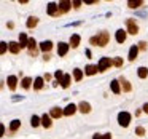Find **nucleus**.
<instances>
[{"instance_id": "1", "label": "nucleus", "mask_w": 148, "mask_h": 139, "mask_svg": "<svg viewBox=\"0 0 148 139\" xmlns=\"http://www.w3.org/2000/svg\"><path fill=\"white\" fill-rule=\"evenodd\" d=\"M108 42H110V35L105 30H102V32H99L97 35H94L89 39V43L91 45H96V46H107Z\"/></svg>"}, {"instance_id": "2", "label": "nucleus", "mask_w": 148, "mask_h": 139, "mask_svg": "<svg viewBox=\"0 0 148 139\" xmlns=\"http://www.w3.org/2000/svg\"><path fill=\"white\" fill-rule=\"evenodd\" d=\"M131 113L129 112H119L118 113V123H119V126H123V128H127L129 126V123H131Z\"/></svg>"}, {"instance_id": "3", "label": "nucleus", "mask_w": 148, "mask_h": 139, "mask_svg": "<svg viewBox=\"0 0 148 139\" xmlns=\"http://www.w3.org/2000/svg\"><path fill=\"white\" fill-rule=\"evenodd\" d=\"M112 66H113V61L110 58H100L97 67H99V72H105V71H108Z\"/></svg>"}, {"instance_id": "4", "label": "nucleus", "mask_w": 148, "mask_h": 139, "mask_svg": "<svg viewBox=\"0 0 148 139\" xmlns=\"http://www.w3.org/2000/svg\"><path fill=\"white\" fill-rule=\"evenodd\" d=\"M126 26H127V34H131V35L138 34V26H137V23H135V19H132V18L126 19Z\"/></svg>"}, {"instance_id": "5", "label": "nucleus", "mask_w": 148, "mask_h": 139, "mask_svg": "<svg viewBox=\"0 0 148 139\" xmlns=\"http://www.w3.org/2000/svg\"><path fill=\"white\" fill-rule=\"evenodd\" d=\"M46 13L49 16H59V3H54V2H49L48 3V8H46Z\"/></svg>"}, {"instance_id": "6", "label": "nucleus", "mask_w": 148, "mask_h": 139, "mask_svg": "<svg viewBox=\"0 0 148 139\" xmlns=\"http://www.w3.org/2000/svg\"><path fill=\"white\" fill-rule=\"evenodd\" d=\"M7 85H8V90H11V91L16 90V86H18V77L16 75H8Z\"/></svg>"}, {"instance_id": "7", "label": "nucleus", "mask_w": 148, "mask_h": 139, "mask_svg": "<svg viewBox=\"0 0 148 139\" xmlns=\"http://www.w3.org/2000/svg\"><path fill=\"white\" fill-rule=\"evenodd\" d=\"M69 48H70V45H69V43L59 42V45H58V55L59 56H65L69 53Z\"/></svg>"}, {"instance_id": "8", "label": "nucleus", "mask_w": 148, "mask_h": 139, "mask_svg": "<svg viewBox=\"0 0 148 139\" xmlns=\"http://www.w3.org/2000/svg\"><path fill=\"white\" fill-rule=\"evenodd\" d=\"M72 7V2H69V0H62V2H59V13H67L69 10H70Z\"/></svg>"}, {"instance_id": "9", "label": "nucleus", "mask_w": 148, "mask_h": 139, "mask_svg": "<svg viewBox=\"0 0 148 139\" xmlns=\"http://www.w3.org/2000/svg\"><path fill=\"white\" fill-rule=\"evenodd\" d=\"M126 37H127V30H123V29L116 30L115 39H116V42H118V43H124L126 42Z\"/></svg>"}, {"instance_id": "10", "label": "nucleus", "mask_w": 148, "mask_h": 139, "mask_svg": "<svg viewBox=\"0 0 148 139\" xmlns=\"http://www.w3.org/2000/svg\"><path fill=\"white\" fill-rule=\"evenodd\" d=\"M137 55H138V45H132L131 50H129V55H127V59L129 61H135L137 59Z\"/></svg>"}, {"instance_id": "11", "label": "nucleus", "mask_w": 148, "mask_h": 139, "mask_svg": "<svg viewBox=\"0 0 148 139\" xmlns=\"http://www.w3.org/2000/svg\"><path fill=\"white\" fill-rule=\"evenodd\" d=\"M80 42H81V37L78 35V34H73V35H70V40H69V45H70L72 48H78Z\"/></svg>"}, {"instance_id": "12", "label": "nucleus", "mask_w": 148, "mask_h": 139, "mask_svg": "<svg viewBox=\"0 0 148 139\" xmlns=\"http://www.w3.org/2000/svg\"><path fill=\"white\" fill-rule=\"evenodd\" d=\"M38 46H40V50H42V51L46 55V53L51 51V48H53V42H51V40H45V42H42Z\"/></svg>"}, {"instance_id": "13", "label": "nucleus", "mask_w": 148, "mask_h": 139, "mask_svg": "<svg viewBox=\"0 0 148 139\" xmlns=\"http://www.w3.org/2000/svg\"><path fill=\"white\" fill-rule=\"evenodd\" d=\"M110 88H112V91L115 94H119L123 91V88H121V83H119V80H112L110 82Z\"/></svg>"}, {"instance_id": "14", "label": "nucleus", "mask_w": 148, "mask_h": 139, "mask_svg": "<svg viewBox=\"0 0 148 139\" xmlns=\"http://www.w3.org/2000/svg\"><path fill=\"white\" fill-rule=\"evenodd\" d=\"M78 110H80L81 113H89L91 112V104L86 102V101H81V102L78 104Z\"/></svg>"}, {"instance_id": "15", "label": "nucleus", "mask_w": 148, "mask_h": 139, "mask_svg": "<svg viewBox=\"0 0 148 139\" xmlns=\"http://www.w3.org/2000/svg\"><path fill=\"white\" fill-rule=\"evenodd\" d=\"M77 110H78V106H75V104H69V106L64 109V115L65 117H72Z\"/></svg>"}, {"instance_id": "16", "label": "nucleus", "mask_w": 148, "mask_h": 139, "mask_svg": "<svg viewBox=\"0 0 148 139\" xmlns=\"http://www.w3.org/2000/svg\"><path fill=\"white\" fill-rule=\"evenodd\" d=\"M49 115H51V118H61V117L64 115V110H62L61 107H51Z\"/></svg>"}, {"instance_id": "17", "label": "nucleus", "mask_w": 148, "mask_h": 139, "mask_svg": "<svg viewBox=\"0 0 148 139\" xmlns=\"http://www.w3.org/2000/svg\"><path fill=\"white\" fill-rule=\"evenodd\" d=\"M53 122H51V115L49 113H43L42 115V126H45V128H51Z\"/></svg>"}, {"instance_id": "18", "label": "nucleus", "mask_w": 148, "mask_h": 139, "mask_svg": "<svg viewBox=\"0 0 148 139\" xmlns=\"http://www.w3.org/2000/svg\"><path fill=\"white\" fill-rule=\"evenodd\" d=\"M119 80V83H121V88H123V91H124V93H129V91L132 90V86H131V83H129L127 80H126L124 77H119L118 78Z\"/></svg>"}, {"instance_id": "19", "label": "nucleus", "mask_w": 148, "mask_h": 139, "mask_svg": "<svg viewBox=\"0 0 148 139\" xmlns=\"http://www.w3.org/2000/svg\"><path fill=\"white\" fill-rule=\"evenodd\" d=\"M29 55L30 56L37 55V40L35 39H29Z\"/></svg>"}, {"instance_id": "20", "label": "nucleus", "mask_w": 148, "mask_h": 139, "mask_svg": "<svg viewBox=\"0 0 148 139\" xmlns=\"http://www.w3.org/2000/svg\"><path fill=\"white\" fill-rule=\"evenodd\" d=\"M19 46L21 48H29V39H27V35L24 32L19 34Z\"/></svg>"}, {"instance_id": "21", "label": "nucleus", "mask_w": 148, "mask_h": 139, "mask_svg": "<svg viewBox=\"0 0 148 139\" xmlns=\"http://www.w3.org/2000/svg\"><path fill=\"white\" fill-rule=\"evenodd\" d=\"M70 83H72V75L70 74H65L64 78L61 80V86L64 88V90H67V88L70 86Z\"/></svg>"}, {"instance_id": "22", "label": "nucleus", "mask_w": 148, "mask_h": 139, "mask_svg": "<svg viewBox=\"0 0 148 139\" xmlns=\"http://www.w3.org/2000/svg\"><path fill=\"white\" fill-rule=\"evenodd\" d=\"M8 48H10V53L18 55V53H19V50H21L19 42H10V43H8Z\"/></svg>"}, {"instance_id": "23", "label": "nucleus", "mask_w": 148, "mask_h": 139, "mask_svg": "<svg viewBox=\"0 0 148 139\" xmlns=\"http://www.w3.org/2000/svg\"><path fill=\"white\" fill-rule=\"evenodd\" d=\"M96 72H99V67L94 66V64H88L86 67H84V74L86 75H94Z\"/></svg>"}, {"instance_id": "24", "label": "nucleus", "mask_w": 148, "mask_h": 139, "mask_svg": "<svg viewBox=\"0 0 148 139\" xmlns=\"http://www.w3.org/2000/svg\"><path fill=\"white\" fill-rule=\"evenodd\" d=\"M19 128H21V120H18V118L11 120V123H10V133H16Z\"/></svg>"}, {"instance_id": "25", "label": "nucleus", "mask_w": 148, "mask_h": 139, "mask_svg": "<svg viewBox=\"0 0 148 139\" xmlns=\"http://www.w3.org/2000/svg\"><path fill=\"white\" fill-rule=\"evenodd\" d=\"M43 85H45V78L43 77H37L35 80H34V90H42L43 88Z\"/></svg>"}, {"instance_id": "26", "label": "nucleus", "mask_w": 148, "mask_h": 139, "mask_svg": "<svg viewBox=\"0 0 148 139\" xmlns=\"http://www.w3.org/2000/svg\"><path fill=\"white\" fill-rule=\"evenodd\" d=\"M37 24H38V18H37V16H30L29 19L26 21V26L29 27V29H34V27H37Z\"/></svg>"}, {"instance_id": "27", "label": "nucleus", "mask_w": 148, "mask_h": 139, "mask_svg": "<svg viewBox=\"0 0 148 139\" xmlns=\"http://www.w3.org/2000/svg\"><path fill=\"white\" fill-rule=\"evenodd\" d=\"M142 5H143V2H142V0H129V2H127V7L132 8V10H134V8L142 7Z\"/></svg>"}, {"instance_id": "28", "label": "nucleus", "mask_w": 148, "mask_h": 139, "mask_svg": "<svg viewBox=\"0 0 148 139\" xmlns=\"http://www.w3.org/2000/svg\"><path fill=\"white\" fill-rule=\"evenodd\" d=\"M30 125H32L34 128H37V126H38V125H42V117L32 115V117H30Z\"/></svg>"}, {"instance_id": "29", "label": "nucleus", "mask_w": 148, "mask_h": 139, "mask_svg": "<svg viewBox=\"0 0 148 139\" xmlns=\"http://www.w3.org/2000/svg\"><path fill=\"white\" fill-rule=\"evenodd\" d=\"M137 75L140 78H147L148 77V67H143V66H142V67H138L137 69Z\"/></svg>"}, {"instance_id": "30", "label": "nucleus", "mask_w": 148, "mask_h": 139, "mask_svg": "<svg viewBox=\"0 0 148 139\" xmlns=\"http://www.w3.org/2000/svg\"><path fill=\"white\" fill-rule=\"evenodd\" d=\"M21 85H23L24 90H29V88L32 86V78H30V77H24L23 82H21Z\"/></svg>"}, {"instance_id": "31", "label": "nucleus", "mask_w": 148, "mask_h": 139, "mask_svg": "<svg viewBox=\"0 0 148 139\" xmlns=\"http://www.w3.org/2000/svg\"><path fill=\"white\" fill-rule=\"evenodd\" d=\"M73 78H75V82H80L81 78H83V71L81 69H73Z\"/></svg>"}, {"instance_id": "32", "label": "nucleus", "mask_w": 148, "mask_h": 139, "mask_svg": "<svg viewBox=\"0 0 148 139\" xmlns=\"http://www.w3.org/2000/svg\"><path fill=\"white\" fill-rule=\"evenodd\" d=\"M7 50H10V48H8V43L2 42V43H0V55H5V53H7Z\"/></svg>"}, {"instance_id": "33", "label": "nucleus", "mask_w": 148, "mask_h": 139, "mask_svg": "<svg viewBox=\"0 0 148 139\" xmlns=\"http://www.w3.org/2000/svg\"><path fill=\"white\" fill-rule=\"evenodd\" d=\"M123 58H115L113 59V66H116V67H123Z\"/></svg>"}, {"instance_id": "34", "label": "nucleus", "mask_w": 148, "mask_h": 139, "mask_svg": "<svg viewBox=\"0 0 148 139\" xmlns=\"http://www.w3.org/2000/svg\"><path fill=\"white\" fill-rule=\"evenodd\" d=\"M135 134L137 136H145V128L143 126H137V128H135Z\"/></svg>"}, {"instance_id": "35", "label": "nucleus", "mask_w": 148, "mask_h": 139, "mask_svg": "<svg viewBox=\"0 0 148 139\" xmlns=\"http://www.w3.org/2000/svg\"><path fill=\"white\" fill-rule=\"evenodd\" d=\"M81 5H83V2H81V0H73V2H72V7L77 8V10L81 7Z\"/></svg>"}, {"instance_id": "36", "label": "nucleus", "mask_w": 148, "mask_h": 139, "mask_svg": "<svg viewBox=\"0 0 148 139\" xmlns=\"http://www.w3.org/2000/svg\"><path fill=\"white\" fill-rule=\"evenodd\" d=\"M137 45H138V50H147V45H148V43H147V42H138Z\"/></svg>"}, {"instance_id": "37", "label": "nucleus", "mask_w": 148, "mask_h": 139, "mask_svg": "<svg viewBox=\"0 0 148 139\" xmlns=\"http://www.w3.org/2000/svg\"><path fill=\"white\" fill-rule=\"evenodd\" d=\"M92 139H103V134H99V133H96V134H92Z\"/></svg>"}, {"instance_id": "38", "label": "nucleus", "mask_w": 148, "mask_h": 139, "mask_svg": "<svg viewBox=\"0 0 148 139\" xmlns=\"http://www.w3.org/2000/svg\"><path fill=\"white\" fill-rule=\"evenodd\" d=\"M84 3L86 5H94V3H97V0H84Z\"/></svg>"}, {"instance_id": "39", "label": "nucleus", "mask_w": 148, "mask_h": 139, "mask_svg": "<svg viewBox=\"0 0 148 139\" xmlns=\"http://www.w3.org/2000/svg\"><path fill=\"white\" fill-rule=\"evenodd\" d=\"M142 110H143L145 113H148V102H145V104H143V107H142Z\"/></svg>"}, {"instance_id": "40", "label": "nucleus", "mask_w": 148, "mask_h": 139, "mask_svg": "<svg viewBox=\"0 0 148 139\" xmlns=\"http://www.w3.org/2000/svg\"><path fill=\"white\" fill-rule=\"evenodd\" d=\"M103 139H112V134H110V133H105V134H103Z\"/></svg>"}, {"instance_id": "41", "label": "nucleus", "mask_w": 148, "mask_h": 139, "mask_svg": "<svg viewBox=\"0 0 148 139\" xmlns=\"http://www.w3.org/2000/svg\"><path fill=\"white\" fill-rule=\"evenodd\" d=\"M43 59H45V61H49V59H51V56H49V55H48V53H46V55H45V56H43Z\"/></svg>"}, {"instance_id": "42", "label": "nucleus", "mask_w": 148, "mask_h": 139, "mask_svg": "<svg viewBox=\"0 0 148 139\" xmlns=\"http://www.w3.org/2000/svg\"><path fill=\"white\" fill-rule=\"evenodd\" d=\"M43 78H45V80L48 82V80H51V75H49V74H46V75H45V77H43Z\"/></svg>"}, {"instance_id": "43", "label": "nucleus", "mask_w": 148, "mask_h": 139, "mask_svg": "<svg viewBox=\"0 0 148 139\" xmlns=\"http://www.w3.org/2000/svg\"><path fill=\"white\" fill-rule=\"evenodd\" d=\"M0 129H2V136H5V126L2 125V126H0Z\"/></svg>"}]
</instances>
